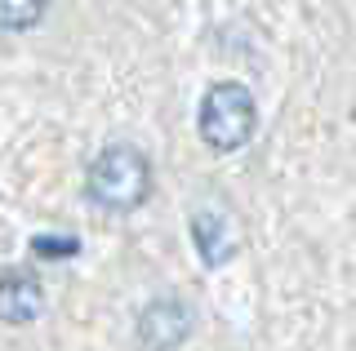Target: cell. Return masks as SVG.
<instances>
[{"mask_svg":"<svg viewBox=\"0 0 356 351\" xmlns=\"http://www.w3.org/2000/svg\"><path fill=\"white\" fill-rule=\"evenodd\" d=\"M85 191L98 209L134 214L138 205H147V196H152V160L143 156L138 147H129V142H111V147H103L94 156V164H89Z\"/></svg>","mask_w":356,"mask_h":351,"instance_id":"6da1fadb","label":"cell"},{"mask_svg":"<svg viewBox=\"0 0 356 351\" xmlns=\"http://www.w3.org/2000/svg\"><path fill=\"white\" fill-rule=\"evenodd\" d=\"M200 138L214 151H241L245 142L254 138V125H259V107H254V94L245 89L241 80H218L214 89L200 98Z\"/></svg>","mask_w":356,"mask_h":351,"instance_id":"7a4b0ae2","label":"cell"},{"mask_svg":"<svg viewBox=\"0 0 356 351\" xmlns=\"http://www.w3.org/2000/svg\"><path fill=\"white\" fill-rule=\"evenodd\" d=\"M187 329H192V316H187V307H183V302H174V298H156V302L143 307L134 338H138V347H143V351H174V347L187 338Z\"/></svg>","mask_w":356,"mask_h":351,"instance_id":"3957f363","label":"cell"},{"mask_svg":"<svg viewBox=\"0 0 356 351\" xmlns=\"http://www.w3.org/2000/svg\"><path fill=\"white\" fill-rule=\"evenodd\" d=\"M44 307V289L27 271H9L0 276V320L5 325H31Z\"/></svg>","mask_w":356,"mask_h":351,"instance_id":"277c9868","label":"cell"},{"mask_svg":"<svg viewBox=\"0 0 356 351\" xmlns=\"http://www.w3.org/2000/svg\"><path fill=\"white\" fill-rule=\"evenodd\" d=\"M192 240H196V254L205 267H218L236 254V236H232V223L218 209H196L192 214Z\"/></svg>","mask_w":356,"mask_h":351,"instance_id":"5b68a950","label":"cell"},{"mask_svg":"<svg viewBox=\"0 0 356 351\" xmlns=\"http://www.w3.org/2000/svg\"><path fill=\"white\" fill-rule=\"evenodd\" d=\"M49 0H0V31H31L44 18Z\"/></svg>","mask_w":356,"mask_h":351,"instance_id":"8992f818","label":"cell"},{"mask_svg":"<svg viewBox=\"0 0 356 351\" xmlns=\"http://www.w3.org/2000/svg\"><path fill=\"white\" fill-rule=\"evenodd\" d=\"M31 249H36V258H76L81 254V240L76 236H36Z\"/></svg>","mask_w":356,"mask_h":351,"instance_id":"52a82bcc","label":"cell"}]
</instances>
